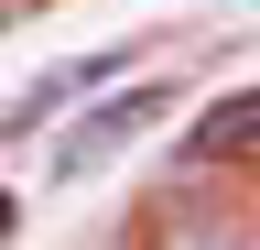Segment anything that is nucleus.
<instances>
[{
  "mask_svg": "<svg viewBox=\"0 0 260 250\" xmlns=\"http://www.w3.org/2000/svg\"><path fill=\"white\" fill-rule=\"evenodd\" d=\"M162 109H174V87H130V98H109V109L87 120V131H65L54 174H87V163H109V152H119L130 131H141V120H162Z\"/></svg>",
  "mask_w": 260,
  "mask_h": 250,
  "instance_id": "nucleus-1",
  "label": "nucleus"
},
{
  "mask_svg": "<svg viewBox=\"0 0 260 250\" xmlns=\"http://www.w3.org/2000/svg\"><path fill=\"white\" fill-rule=\"evenodd\" d=\"M152 250H249V217H239V207H184V196H162Z\"/></svg>",
  "mask_w": 260,
  "mask_h": 250,
  "instance_id": "nucleus-2",
  "label": "nucleus"
},
{
  "mask_svg": "<svg viewBox=\"0 0 260 250\" xmlns=\"http://www.w3.org/2000/svg\"><path fill=\"white\" fill-rule=\"evenodd\" d=\"M249 120H260V109H249V87H228V98L206 109V131H195L184 152H195V163H217V152H249Z\"/></svg>",
  "mask_w": 260,
  "mask_h": 250,
  "instance_id": "nucleus-3",
  "label": "nucleus"
},
{
  "mask_svg": "<svg viewBox=\"0 0 260 250\" xmlns=\"http://www.w3.org/2000/svg\"><path fill=\"white\" fill-rule=\"evenodd\" d=\"M0 239H11V196H0Z\"/></svg>",
  "mask_w": 260,
  "mask_h": 250,
  "instance_id": "nucleus-4",
  "label": "nucleus"
}]
</instances>
